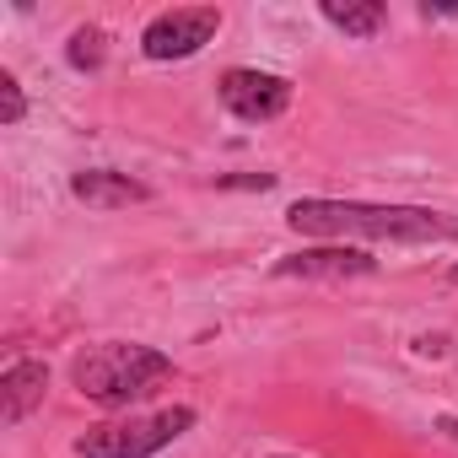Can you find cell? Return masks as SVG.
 Here are the masks:
<instances>
[{
  "mask_svg": "<svg viewBox=\"0 0 458 458\" xmlns=\"http://www.w3.org/2000/svg\"><path fill=\"white\" fill-rule=\"evenodd\" d=\"M65 60H71V71H103V60H108V33H103L98 22L76 28L71 44H65Z\"/></svg>",
  "mask_w": 458,
  "mask_h": 458,
  "instance_id": "10",
  "label": "cell"
},
{
  "mask_svg": "<svg viewBox=\"0 0 458 458\" xmlns=\"http://www.w3.org/2000/svg\"><path fill=\"white\" fill-rule=\"evenodd\" d=\"M420 17H458V6H431V0H426V6H420Z\"/></svg>",
  "mask_w": 458,
  "mask_h": 458,
  "instance_id": "13",
  "label": "cell"
},
{
  "mask_svg": "<svg viewBox=\"0 0 458 458\" xmlns=\"http://www.w3.org/2000/svg\"><path fill=\"white\" fill-rule=\"evenodd\" d=\"M71 194L87 205V210H124V205H146L151 189L130 173H114V167H81L71 173Z\"/></svg>",
  "mask_w": 458,
  "mask_h": 458,
  "instance_id": "7",
  "label": "cell"
},
{
  "mask_svg": "<svg viewBox=\"0 0 458 458\" xmlns=\"http://www.w3.org/2000/svg\"><path fill=\"white\" fill-rule=\"evenodd\" d=\"M194 404H173L157 415H130V420H103L76 437V458H157L173 447L183 431H194Z\"/></svg>",
  "mask_w": 458,
  "mask_h": 458,
  "instance_id": "3",
  "label": "cell"
},
{
  "mask_svg": "<svg viewBox=\"0 0 458 458\" xmlns=\"http://www.w3.org/2000/svg\"><path fill=\"white\" fill-rule=\"evenodd\" d=\"M226 189H276V173H249V178H221Z\"/></svg>",
  "mask_w": 458,
  "mask_h": 458,
  "instance_id": "12",
  "label": "cell"
},
{
  "mask_svg": "<svg viewBox=\"0 0 458 458\" xmlns=\"http://www.w3.org/2000/svg\"><path fill=\"white\" fill-rule=\"evenodd\" d=\"M286 226L302 238H372V243H458V221L426 205H372V199H292Z\"/></svg>",
  "mask_w": 458,
  "mask_h": 458,
  "instance_id": "1",
  "label": "cell"
},
{
  "mask_svg": "<svg viewBox=\"0 0 458 458\" xmlns=\"http://www.w3.org/2000/svg\"><path fill=\"white\" fill-rule=\"evenodd\" d=\"M270 276L276 281H361V276H377V259L361 249H345V243H318V249L276 259Z\"/></svg>",
  "mask_w": 458,
  "mask_h": 458,
  "instance_id": "6",
  "label": "cell"
},
{
  "mask_svg": "<svg viewBox=\"0 0 458 458\" xmlns=\"http://www.w3.org/2000/svg\"><path fill=\"white\" fill-rule=\"evenodd\" d=\"M167 377H173V356H162L157 345H135V340H103L71 361V383L81 388V399L103 410H130L146 394H157Z\"/></svg>",
  "mask_w": 458,
  "mask_h": 458,
  "instance_id": "2",
  "label": "cell"
},
{
  "mask_svg": "<svg viewBox=\"0 0 458 458\" xmlns=\"http://www.w3.org/2000/svg\"><path fill=\"white\" fill-rule=\"evenodd\" d=\"M28 119V98H22V81L12 71H0V124H22Z\"/></svg>",
  "mask_w": 458,
  "mask_h": 458,
  "instance_id": "11",
  "label": "cell"
},
{
  "mask_svg": "<svg viewBox=\"0 0 458 458\" xmlns=\"http://www.w3.org/2000/svg\"><path fill=\"white\" fill-rule=\"evenodd\" d=\"M216 33H221V12L216 6H173V12H162V17H151L140 28V55L151 65L194 60Z\"/></svg>",
  "mask_w": 458,
  "mask_h": 458,
  "instance_id": "4",
  "label": "cell"
},
{
  "mask_svg": "<svg viewBox=\"0 0 458 458\" xmlns=\"http://www.w3.org/2000/svg\"><path fill=\"white\" fill-rule=\"evenodd\" d=\"M49 394V367L44 361H12L0 372V420L6 426H22Z\"/></svg>",
  "mask_w": 458,
  "mask_h": 458,
  "instance_id": "8",
  "label": "cell"
},
{
  "mask_svg": "<svg viewBox=\"0 0 458 458\" xmlns=\"http://www.w3.org/2000/svg\"><path fill=\"white\" fill-rule=\"evenodd\" d=\"M453 281H458V270H453Z\"/></svg>",
  "mask_w": 458,
  "mask_h": 458,
  "instance_id": "15",
  "label": "cell"
},
{
  "mask_svg": "<svg viewBox=\"0 0 458 458\" xmlns=\"http://www.w3.org/2000/svg\"><path fill=\"white\" fill-rule=\"evenodd\" d=\"M292 81L286 76H276V71H254V65H233V71H221V81H216V98H221V108L233 114V119H243V124H270V119H281L286 108H292Z\"/></svg>",
  "mask_w": 458,
  "mask_h": 458,
  "instance_id": "5",
  "label": "cell"
},
{
  "mask_svg": "<svg viewBox=\"0 0 458 458\" xmlns=\"http://www.w3.org/2000/svg\"><path fill=\"white\" fill-rule=\"evenodd\" d=\"M270 458H286V453H270Z\"/></svg>",
  "mask_w": 458,
  "mask_h": 458,
  "instance_id": "14",
  "label": "cell"
},
{
  "mask_svg": "<svg viewBox=\"0 0 458 458\" xmlns=\"http://www.w3.org/2000/svg\"><path fill=\"white\" fill-rule=\"evenodd\" d=\"M318 17L329 28H340L345 38H377L383 22H388V6H383V0H324Z\"/></svg>",
  "mask_w": 458,
  "mask_h": 458,
  "instance_id": "9",
  "label": "cell"
}]
</instances>
